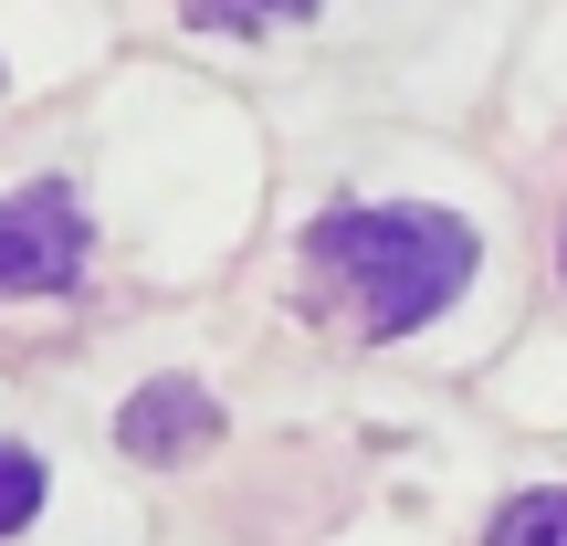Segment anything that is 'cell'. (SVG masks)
Returning <instances> with one entry per match:
<instances>
[{
    "instance_id": "1",
    "label": "cell",
    "mask_w": 567,
    "mask_h": 546,
    "mask_svg": "<svg viewBox=\"0 0 567 546\" xmlns=\"http://www.w3.org/2000/svg\"><path fill=\"white\" fill-rule=\"evenodd\" d=\"M316 253L337 274H358L368 337H410V326H431L463 295L473 222H452V210H337V222L316 231Z\"/></svg>"
},
{
    "instance_id": "2",
    "label": "cell",
    "mask_w": 567,
    "mask_h": 546,
    "mask_svg": "<svg viewBox=\"0 0 567 546\" xmlns=\"http://www.w3.org/2000/svg\"><path fill=\"white\" fill-rule=\"evenodd\" d=\"M84 274V210L63 189H21L0 200V295H53Z\"/></svg>"
},
{
    "instance_id": "3",
    "label": "cell",
    "mask_w": 567,
    "mask_h": 546,
    "mask_svg": "<svg viewBox=\"0 0 567 546\" xmlns=\"http://www.w3.org/2000/svg\"><path fill=\"white\" fill-rule=\"evenodd\" d=\"M210 431H221V410L189 379H147L137 400L116 410V442L137 452V463H189V452H210Z\"/></svg>"
},
{
    "instance_id": "4",
    "label": "cell",
    "mask_w": 567,
    "mask_h": 546,
    "mask_svg": "<svg viewBox=\"0 0 567 546\" xmlns=\"http://www.w3.org/2000/svg\"><path fill=\"white\" fill-rule=\"evenodd\" d=\"M484 546H567V494H557V484H547V494H515V505L494 515Z\"/></svg>"
},
{
    "instance_id": "5",
    "label": "cell",
    "mask_w": 567,
    "mask_h": 546,
    "mask_svg": "<svg viewBox=\"0 0 567 546\" xmlns=\"http://www.w3.org/2000/svg\"><path fill=\"white\" fill-rule=\"evenodd\" d=\"M32 515H42V463H32V452H11V442H0V536H21Z\"/></svg>"
},
{
    "instance_id": "6",
    "label": "cell",
    "mask_w": 567,
    "mask_h": 546,
    "mask_svg": "<svg viewBox=\"0 0 567 546\" xmlns=\"http://www.w3.org/2000/svg\"><path fill=\"white\" fill-rule=\"evenodd\" d=\"M221 21H295V11H316V0H210Z\"/></svg>"
}]
</instances>
